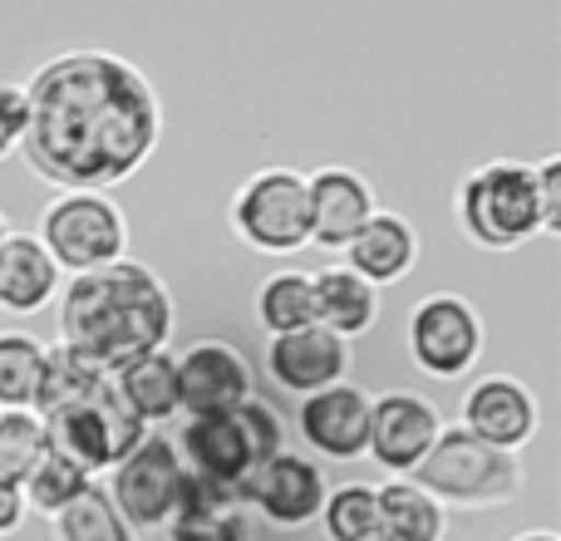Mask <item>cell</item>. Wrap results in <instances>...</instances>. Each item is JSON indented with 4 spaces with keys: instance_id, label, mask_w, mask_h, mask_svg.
<instances>
[{
    "instance_id": "cell-1",
    "label": "cell",
    "mask_w": 561,
    "mask_h": 541,
    "mask_svg": "<svg viewBox=\"0 0 561 541\" xmlns=\"http://www.w3.org/2000/svg\"><path fill=\"white\" fill-rule=\"evenodd\" d=\"M30 128L20 158L55 193L128 183L163 138V104L138 65L108 49H65L25 84Z\"/></svg>"
},
{
    "instance_id": "cell-2",
    "label": "cell",
    "mask_w": 561,
    "mask_h": 541,
    "mask_svg": "<svg viewBox=\"0 0 561 541\" xmlns=\"http://www.w3.org/2000/svg\"><path fill=\"white\" fill-rule=\"evenodd\" d=\"M59 349L84 359L94 375L114 379L134 359L168 349L173 296L144 262H114L89 276H69L59 290Z\"/></svg>"
},
{
    "instance_id": "cell-3",
    "label": "cell",
    "mask_w": 561,
    "mask_h": 541,
    "mask_svg": "<svg viewBox=\"0 0 561 541\" xmlns=\"http://www.w3.org/2000/svg\"><path fill=\"white\" fill-rule=\"evenodd\" d=\"M458 227L483 252H517L533 237H542L533 163L497 158V163L473 168L458 187Z\"/></svg>"
},
{
    "instance_id": "cell-4",
    "label": "cell",
    "mask_w": 561,
    "mask_h": 541,
    "mask_svg": "<svg viewBox=\"0 0 561 541\" xmlns=\"http://www.w3.org/2000/svg\"><path fill=\"white\" fill-rule=\"evenodd\" d=\"M409 483L424 487L438 507H503L527 487V473L513 453L478 444L454 424L434 438Z\"/></svg>"
},
{
    "instance_id": "cell-5",
    "label": "cell",
    "mask_w": 561,
    "mask_h": 541,
    "mask_svg": "<svg viewBox=\"0 0 561 541\" xmlns=\"http://www.w3.org/2000/svg\"><path fill=\"white\" fill-rule=\"evenodd\" d=\"M39 424H45V448H55L59 458L84 468L89 477L114 473V468L148 438V428L124 408L114 379H99L79 404L59 408V414L39 418Z\"/></svg>"
},
{
    "instance_id": "cell-6",
    "label": "cell",
    "mask_w": 561,
    "mask_h": 541,
    "mask_svg": "<svg viewBox=\"0 0 561 541\" xmlns=\"http://www.w3.org/2000/svg\"><path fill=\"white\" fill-rule=\"evenodd\" d=\"M35 237L59 266V276H89L128 256L124 212L99 193H59L39 217Z\"/></svg>"
},
{
    "instance_id": "cell-7",
    "label": "cell",
    "mask_w": 561,
    "mask_h": 541,
    "mask_svg": "<svg viewBox=\"0 0 561 541\" xmlns=\"http://www.w3.org/2000/svg\"><path fill=\"white\" fill-rule=\"evenodd\" d=\"M232 232L262 256H290L310 246V197L306 173L296 168H262L232 197Z\"/></svg>"
},
{
    "instance_id": "cell-8",
    "label": "cell",
    "mask_w": 561,
    "mask_h": 541,
    "mask_svg": "<svg viewBox=\"0 0 561 541\" xmlns=\"http://www.w3.org/2000/svg\"><path fill=\"white\" fill-rule=\"evenodd\" d=\"M404 345H409V359H414L428 379H463V375H473V365L483 359L488 330L468 296H458V290H434V296H424L409 310Z\"/></svg>"
},
{
    "instance_id": "cell-9",
    "label": "cell",
    "mask_w": 561,
    "mask_h": 541,
    "mask_svg": "<svg viewBox=\"0 0 561 541\" xmlns=\"http://www.w3.org/2000/svg\"><path fill=\"white\" fill-rule=\"evenodd\" d=\"M108 503L128 522V532H163L183 497V463L173 453V438L148 434L124 463L108 473Z\"/></svg>"
},
{
    "instance_id": "cell-10",
    "label": "cell",
    "mask_w": 561,
    "mask_h": 541,
    "mask_svg": "<svg viewBox=\"0 0 561 541\" xmlns=\"http://www.w3.org/2000/svg\"><path fill=\"white\" fill-rule=\"evenodd\" d=\"M178 369V408L187 418L237 414L247 399H256L252 365L227 339H193L183 355H173Z\"/></svg>"
},
{
    "instance_id": "cell-11",
    "label": "cell",
    "mask_w": 561,
    "mask_h": 541,
    "mask_svg": "<svg viewBox=\"0 0 561 541\" xmlns=\"http://www.w3.org/2000/svg\"><path fill=\"white\" fill-rule=\"evenodd\" d=\"M178 463L187 477L217 487V493L242 497V483L262 468L252 438H247L242 414H213V418H187L183 434L173 444Z\"/></svg>"
},
{
    "instance_id": "cell-12",
    "label": "cell",
    "mask_w": 561,
    "mask_h": 541,
    "mask_svg": "<svg viewBox=\"0 0 561 541\" xmlns=\"http://www.w3.org/2000/svg\"><path fill=\"white\" fill-rule=\"evenodd\" d=\"M444 434V418L424 394L409 389H389V394L369 399V448L385 473L414 477V468L424 463V453L434 448V438Z\"/></svg>"
},
{
    "instance_id": "cell-13",
    "label": "cell",
    "mask_w": 561,
    "mask_h": 541,
    "mask_svg": "<svg viewBox=\"0 0 561 541\" xmlns=\"http://www.w3.org/2000/svg\"><path fill=\"white\" fill-rule=\"evenodd\" d=\"M320 503H325V473H320L316 458L290 453L280 448L276 458H266L252 477L242 483V507L262 513L272 527H310L320 517Z\"/></svg>"
},
{
    "instance_id": "cell-14",
    "label": "cell",
    "mask_w": 561,
    "mask_h": 541,
    "mask_svg": "<svg viewBox=\"0 0 561 541\" xmlns=\"http://www.w3.org/2000/svg\"><path fill=\"white\" fill-rule=\"evenodd\" d=\"M537 424H542V414H537L533 389L513 375L478 379L463 394V408H458V428L463 434H473L488 448H503L513 458H517V448H527L537 438Z\"/></svg>"
},
{
    "instance_id": "cell-15",
    "label": "cell",
    "mask_w": 561,
    "mask_h": 541,
    "mask_svg": "<svg viewBox=\"0 0 561 541\" xmlns=\"http://www.w3.org/2000/svg\"><path fill=\"white\" fill-rule=\"evenodd\" d=\"M296 428L310 453L330 458V463H355L369 448V394L355 384L320 389V394L300 399Z\"/></svg>"
},
{
    "instance_id": "cell-16",
    "label": "cell",
    "mask_w": 561,
    "mask_h": 541,
    "mask_svg": "<svg viewBox=\"0 0 561 541\" xmlns=\"http://www.w3.org/2000/svg\"><path fill=\"white\" fill-rule=\"evenodd\" d=\"M306 197H310V246H325V252H345L359 227L379 212L375 187L355 168H316V173H306Z\"/></svg>"
},
{
    "instance_id": "cell-17",
    "label": "cell",
    "mask_w": 561,
    "mask_h": 541,
    "mask_svg": "<svg viewBox=\"0 0 561 541\" xmlns=\"http://www.w3.org/2000/svg\"><path fill=\"white\" fill-rule=\"evenodd\" d=\"M266 369H272L276 389L310 399V394H320V389L345 384L350 345L335 339L330 330H320V325L290 330V335L266 339Z\"/></svg>"
},
{
    "instance_id": "cell-18",
    "label": "cell",
    "mask_w": 561,
    "mask_h": 541,
    "mask_svg": "<svg viewBox=\"0 0 561 541\" xmlns=\"http://www.w3.org/2000/svg\"><path fill=\"white\" fill-rule=\"evenodd\" d=\"M419 262V232L409 217L399 212H375L345 246V270H355L365 286H394L404 280Z\"/></svg>"
},
{
    "instance_id": "cell-19",
    "label": "cell",
    "mask_w": 561,
    "mask_h": 541,
    "mask_svg": "<svg viewBox=\"0 0 561 541\" xmlns=\"http://www.w3.org/2000/svg\"><path fill=\"white\" fill-rule=\"evenodd\" d=\"M59 296V266L30 232H5L0 242V310L5 315H35Z\"/></svg>"
},
{
    "instance_id": "cell-20",
    "label": "cell",
    "mask_w": 561,
    "mask_h": 541,
    "mask_svg": "<svg viewBox=\"0 0 561 541\" xmlns=\"http://www.w3.org/2000/svg\"><path fill=\"white\" fill-rule=\"evenodd\" d=\"M163 532H168V541H252L242 497L217 493V487L197 483V477H187V473H183L178 513Z\"/></svg>"
},
{
    "instance_id": "cell-21",
    "label": "cell",
    "mask_w": 561,
    "mask_h": 541,
    "mask_svg": "<svg viewBox=\"0 0 561 541\" xmlns=\"http://www.w3.org/2000/svg\"><path fill=\"white\" fill-rule=\"evenodd\" d=\"M310 286H316V325L320 330H330V335L345 339V345L375 330L379 290L365 286L355 270L330 266V270H320V276H310Z\"/></svg>"
},
{
    "instance_id": "cell-22",
    "label": "cell",
    "mask_w": 561,
    "mask_h": 541,
    "mask_svg": "<svg viewBox=\"0 0 561 541\" xmlns=\"http://www.w3.org/2000/svg\"><path fill=\"white\" fill-rule=\"evenodd\" d=\"M114 389H118V399H124V408L144 428L168 424V418L183 414V408H178V369H173V355H168V349L144 355V359H134L128 369H118Z\"/></svg>"
},
{
    "instance_id": "cell-23",
    "label": "cell",
    "mask_w": 561,
    "mask_h": 541,
    "mask_svg": "<svg viewBox=\"0 0 561 541\" xmlns=\"http://www.w3.org/2000/svg\"><path fill=\"white\" fill-rule=\"evenodd\" d=\"M379 497V541H444L448 513L409 477H389L375 487Z\"/></svg>"
},
{
    "instance_id": "cell-24",
    "label": "cell",
    "mask_w": 561,
    "mask_h": 541,
    "mask_svg": "<svg viewBox=\"0 0 561 541\" xmlns=\"http://www.w3.org/2000/svg\"><path fill=\"white\" fill-rule=\"evenodd\" d=\"M256 320H262L266 339L316 325V286H310V270H276V276H266L262 290H256Z\"/></svg>"
},
{
    "instance_id": "cell-25",
    "label": "cell",
    "mask_w": 561,
    "mask_h": 541,
    "mask_svg": "<svg viewBox=\"0 0 561 541\" xmlns=\"http://www.w3.org/2000/svg\"><path fill=\"white\" fill-rule=\"evenodd\" d=\"M89 483H94V477H89L84 468H75L69 458H59L55 448H45V453H39V463L30 468V477L20 483V497H25V513H39V517H49V522H55V517L65 513V507L75 503Z\"/></svg>"
},
{
    "instance_id": "cell-26",
    "label": "cell",
    "mask_w": 561,
    "mask_h": 541,
    "mask_svg": "<svg viewBox=\"0 0 561 541\" xmlns=\"http://www.w3.org/2000/svg\"><path fill=\"white\" fill-rule=\"evenodd\" d=\"M320 527L330 541H379V497L369 483H340L325 487L320 503Z\"/></svg>"
},
{
    "instance_id": "cell-27",
    "label": "cell",
    "mask_w": 561,
    "mask_h": 541,
    "mask_svg": "<svg viewBox=\"0 0 561 541\" xmlns=\"http://www.w3.org/2000/svg\"><path fill=\"white\" fill-rule=\"evenodd\" d=\"M99 379L104 375H94V369H89L84 359H75L69 349L45 345V365H39V384H35V399H30V414L49 418V414H59V408L79 404Z\"/></svg>"
},
{
    "instance_id": "cell-28",
    "label": "cell",
    "mask_w": 561,
    "mask_h": 541,
    "mask_svg": "<svg viewBox=\"0 0 561 541\" xmlns=\"http://www.w3.org/2000/svg\"><path fill=\"white\" fill-rule=\"evenodd\" d=\"M39 365H45V339H35L30 330H0V414L30 408Z\"/></svg>"
},
{
    "instance_id": "cell-29",
    "label": "cell",
    "mask_w": 561,
    "mask_h": 541,
    "mask_svg": "<svg viewBox=\"0 0 561 541\" xmlns=\"http://www.w3.org/2000/svg\"><path fill=\"white\" fill-rule=\"evenodd\" d=\"M55 541H134L128 522L99 483H89L65 513L55 517Z\"/></svg>"
},
{
    "instance_id": "cell-30",
    "label": "cell",
    "mask_w": 561,
    "mask_h": 541,
    "mask_svg": "<svg viewBox=\"0 0 561 541\" xmlns=\"http://www.w3.org/2000/svg\"><path fill=\"white\" fill-rule=\"evenodd\" d=\"M45 453V424L30 408H10L0 414V483L20 487L30 477V468Z\"/></svg>"
},
{
    "instance_id": "cell-31",
    "label": "cell",
    "mask_w": 561,
    "mask_h": 541,
    "mask_svg": "<svg viewBox=\"0 0 561 541\" xmlns=\"http://www.w3.org/2000/svg\"><path fill=\"white\" fill-rule=\"evenodd\" d=\"M30 128V104H25V84H0V163L10 153H20Z\"/></svg>"
},
{
    "instance_id": "cell-32",
    "label": "cell",
    "mask_w": 561,
    "mask_h": 541,
    "mask_svg": "<svg viewBox=\"0 0 561 541\" xmlns=\"http://www.w3.org/2000/svg\"><path fill=\"white\" fill-rule=\"evenodd\" d=\"M537 177V207H542V232H561V158H542L533 168Z\"/></svg>"
},
{
    "instance_id": "cell-33",
    "label": "cell",
    "mask_w": 561,
    "mask_h": 541,
    "mask_svg": "<svg viewBox=\"0 0 561 541\" xmlns=\"http://www.w3.org/2000/svg\"><path fill=\"white\" fill-rule=\"evenodd\" d=\"M20 527H25V497H20V487L0 483V537H15Z\"/></svg>"
},
{
    "instance_id": "cell-34",
    "label": "cell",
    "mask_w": 561,
    "mask_h": 541,
    "mask_svg": "<svg viewBox=\"0 0 561 541\" xmlns=\"http://www.w3.org/2000/svg\"><path fill=\"white\" fill-rule=\"evenodd\" d=\"M513 541H561L557 532H523V537H513Z\"/></svg>"
},
{
    "instance_id": "cell-35",
    "label": "cell",
    "mask_w": 561,
    "mask_h": 541,
    "mask_svg": "<svg viewBox=\"0 0 561 541\" xmlns=\"http://www.w3.org/2000/svg\"><path fill=\"white\" fill-rule=\"evenodd\" d=\"M5 232H10V227H5V217H0V242H5Z\"/></svg>"
}]
</instances>
